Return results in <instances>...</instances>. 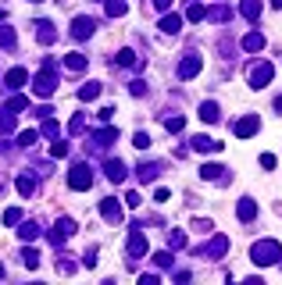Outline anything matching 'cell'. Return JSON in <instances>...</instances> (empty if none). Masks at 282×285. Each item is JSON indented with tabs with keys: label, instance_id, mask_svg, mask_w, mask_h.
I'll return each mask as SVG.
<instances>
[{
	"label": "cell",
	"instance_id": "74e56055",
	"mask_svg": "<svg viewBox=\"0 0 282 285\" xmlns=\"http://www.w3.org/2000/svg\"><path fill=\"white\" fill-rule=\"evenodd\" d=\"M168 246H175V250L186 246V235H182V232H172V235H168Z\"/></svg>",
	"mask_w": 282,
	"mask_h": 285
},
{
	"label": "cell",
	"instance_id": "e575fe53",
	"mask_svg": "<svg viewBox=\"0 0 282 285\" xmlns=\"http://www.w3.org/2000/svg\"><path fill=\"white\" fill-rule=\"evenodd\" d=\"M204 18H208V11H204L200 4H193V7H190V22H204Z\"/></svg>",
	"mask_w": 282,
	"mask_h": 285
},
{
	"label": "cell",
	"instance_id": "4fadbf2b",
	"mask_svg": "<svg viewBox=\"0 0 282 285\" xmlns=\"http://www.w3.org/2000/svg\"><path fill=\"white\" fill-rule=\"evenodd\" d=\"M236 217H239V221H254V217H257V203H254V200H239Z\"/></svg>",
	"mask_w": 282,
	"mask_h": 285
},
{
	"label": "cell",
	"instance_id": "f6af8a7d",
	"mask_svg": "<svg viewBox=\"0 0 282 285\" xmlns=\"http://www.w3.org/2000/svg\"><path fill=\"white\" fill-rule=\"evenodd\" d=\"M125 203H129V207H140V203H143L140 193H129V196H125Z\"/></svg>",
	"mask_w": 282,
	"mask_h": 285
},
{
	"label": "cell",
	"instance_id": "9a60e30c",
	"mask_svg": "<svg viewBox=\"0 0 282 285\" xmlns=\"http://www.w3.org/2000/svg\"><path fill=\"white\" fill-rule=\"evenodd\" d=\"M200 71V57H186L182 65H179V78H193Z\"/></svg>",
	"mask_w": 282,
	"mask_h": 285
},
{
	"label": "cell",
	"instance_id": "4316f807",
	"mask_svg": "<svg viewBox=\"0 0 282 285\" xmlns=\"http://www.w3.org/2000/svg\"><path fill=\"white\" fill-rule=\"evenodd\" d=\"M58 132H61V129H58V121H54V118H43V136L58 139Z\"/></svg>",
	"mask_w": 282,
	"mask_h": 285
},
{
	"label": "cell",
	"instance_id": "836d02e7",
	"mask_svg": "<svg viewBox=\"0 0 282 285\" xmlns=\"http://www.w3.org/2000/svg\"><path fill=\"white\" fill-rule=\"evenodd\" d=\"M18 221H22V211H18V207L4 211V225H18Z\"/></svg>",
	"mask_w": 282,
	"mask_h": 285
},
{
	"label": "cell",
	"instance_id": "52a82bcc",
	"mask_svg": "<svg viewBox=\"0 0 282 285\" xmlns=\"http://www.w3.org/2000/svg\"><path fill=\"white\" fill-rule=\"evenodd\" d=\"M100 217H104L107 225H122V203H118V200H104V203H100Z\"/></svg>",
	"mask_w": 282,
	"mask_h": 285
},
{
	"label": "cell",
	"instance_id": "30bf717a",
	"mask_svg": "<svg viewBox=\"0 0 282 285\" xmlns=\"http://www.w3.org/2000/svg\"><path fill=\"white\" fill-rule=\"evenodd\" d=\"M193 150H197V153H218L221 142H214L211 136H193Z\"/></svg>",
	"mask_w": 282,
	"mask_h": 285
},
{
	"label": "cell",
	"instance_id": "7402d4cb",
	"mask_svg": "<svg viewBox=\"0 0 282 285\" xmlns=\"http://www.w3.org/2000/svg\"><path fill=\"white\" fill-rule=\"evenodd\" d=\"M200 118H204V121H218V104H214V100L200 104Z\"/></svg>",
	"mask_w": 282,
	"mask_h": 285
},
{
	"label": "cell",
	"instance_id": "4dcf8cb0",
	"mask_svg": "<svg viewBox=\"0 0 282 285\" xmlns=\"http://www.w3.org/2000/svg\"><path fill=\"white\" fill-rule=\"evenodd\" d=\"M164 129H168V132H182V129H186V118H168Z\"/></svg>",
	"mask_w": 282,
	"mask_h": 285
},
{
	"label": "cell",
	"instance_id": "d6a6232c",
	"mask_svg": "<svg viewBox=\"0 0 282 285\" xmlns=\"http://www.w3.org/2000/svg\"><path fill=\"white\" fill-rule=\"evenodd\" d=\"M0 47H4V50L14 47V32H11V29H0Z\"/></svg>",
	"mask_w": 282,
	"mask_h": 285
},
{
	"label": "cell",
	"instance_id": "f907efd6",
	"mask_svg": "<svg viewBox=\"0 0 282 285\" xmlns=\"http://www.w3.org/2000/svg\"><path fill=\"white\" fill-rule=\"evenodd\" d=\"M32 4H36V0H32Z\"/></svg>",
	"mask_w": 282,
	"mask_h": 285
},
{
	"label": "cell",
	"instance_id": "7c38bea8",
	"mask_svg": "<svg viewBox=\"0 0 282 285\" xmlns=\"http://www.w3.org/2000/svg\"><path fill=\"white\" fill-rule=\"evenodd\" d=\"M4 82H7L11 89H22V86L29 82V71H25V68H11V71H7V78H4Z\"/></svg>",
	"mask_w": 282,
	"mask_h": 285
},
{
	"label": "cell",
	"instance_id": "681fc988",
	"mask_svg": "<svg viewBox=\"0 0 282 285\" xmlns=\"http://www.w3.org/2000/svg\"><path fill=\"white\" fill-rule=\"evenodd\" d=\"M0 278H4V264H0Z\"/></svg>",
	"mask_w": 282,
	"mask_h": 285
},
{
	"label": "cell",
	"instance_id": "d590c367",
	"mask_svg": "<svg viewBox=\"0 0 282 285\" xmlns=\"http://www.w3.org/2000/svg\"><path fill=\"white\" fill-rule=\"evenodd\" d=\"M18 235L29 242V239H36V235H40V228H36V225H25V228H18Z\"/></svg>",
	"mask_w": 282,
	"mask_h": 285
},
{
	"label": "cell",
	"instance_id": "277c9868",
	"mask_svg": "<svg viewBox=\"0 0 282 285\" xmlns=\"http://www.w3.org/2000/svg\"><path fill=\"white\" fill-rule=\"evenodd\" d=\"M272 75H275V68H272L268 61H261V65L250 68V86H254V89H265V86L272 82Z\"/></svg>",
	"mask_w": 282,
	"mask_h": 285
},
{
	"label": "cell",
	"instance_id": "1f68e13d",
	"mask_svg": "<svg viewBox=\"0 0 282 285\" xmlns=\"http://www.w3.org/2000/svg\"><path fill=\"white\" fill-rule=\"evenodd\" d=\"M22 260H25V268H40V253H36V250H25Z\"/></svg>",
	"mask_w": 282,
	"mask_h": 285
},
{
	"label": "cell",
	"instance_id": "ac0fdd59",
	"mask_svg": "<svg viewBox=\"0 0 282 285\" xmlns=\"http://www.w3.org/2000/svg\"><path fill=\"white\" fill-rule=\"evenodd\" d=\"M243 18L247 22H257L261 18V0H243Z\"/></svg>",
	"mask_w": 282,
	"mask_h": 285
},
{
	"label": "cell",
	"instance_id": "603a6c76",
	"mask_svg": "<svg viewBox=\"0 0 282 285\" xmlns=\"http://www.w3.org/2000/svg\"><path fill=\"white\" fill-rule=\"evenodd\" d=\"M221 171H225V168H218V164H204V168H200V178L214 182V178H221Z\"/></svg>",
	"mask_w": 282,
	"mask_h": 285
},
{
	"label": "cell",
	"instance_id": "83f0119b",
	"mask_svg": "<svg viewBox=\"0 0 282 285\" xmlns=\"http://www.w3.org/2000/svg\"><path fill=\"white\" fill-rule=\"evenodd\" d=\"M50 157H68V142L54 139V142H50Z\"/></svg>",
	"mask_w": 282,
	"mask_h": 285
},
{
	"label": "cell",
	"instance_id": "7a4b0ae2",
	"mask_svg": "<svg viewBox=\"0 0 282 285\" xmlns=\"http://www.w3.org/2000/svg\"><path fill=\"white\" fill-rule=\"evenodd\" d=\"M282 257V246L275 239H265V242H254V250H250V260L254 264H275Z\"/></svg>",
	"mask_w": 282,
	"mask_h": 285
},
{
	"label": "cell",
	"instance_id": "ba28073f",
	"mask_svg": "<svg viewBox=\"0 0 282 285\" xmlns=\"http://www.w3.org/2000/svg\"><path fill=\"white\" fill-rule=\"evenodd\" d=\"M93 29H97L93 18H75V22H71V36H75V39H89Z\"/></svg>",
	"mask_w": 282,
	"mask_h": 285
},
{
	"label": "cell",
	"instance_id": "e0dca14e",
	"mask_svg": "<svg viewBox=\"0 0 282 285\" xmlns=\"http://www.w3.org/2000/svg\"><path fill=\"white\" fill-rule=\"evenodd\" d=\"M243 50H250V54H257V50H265V36H261V32H250V36L243 39Z\"/></svg>",
	"mask_w": 282,
	"mask_h": 285
},
{
	"label": "cell",
	"instance_id": "44dd1931",
	"mask_svg": "<svg viewBox=\"0 0 282 285\" xmlns=\"http://www.w3.org/2000/svg\"><path fill=\"white\" fill-rule=\"evenodd\" d=\"M157 171H161L157 164H140V171H136V175H140V182H154V178H157Z\"/></svg>",
	"mask_w": 282,
	"mask_h": 285
},
{
	"label": "cell",
	"instance_id": "c3c4849f",
	"mask_svg": "<svg viewBox=\"0 0 282 285\" xmlns=\"http://www.w3.org/2000/svg\"><path fill=\"white\" fill-rule=\"evenodd\" d=\"M275 111H282V96H279V100H275Z\"/></svg>",
	"mask_w": 282,
	"mask_h": 285
},
{
	"label": "cell",
	"instance_id": "f546056e",
	"mask_svg": "<svg viewBox=\"0 0 282 285\" xmlns=\"http://www.w3.org/2000/svg\"><path fill=\"white\" fill-rule=\"evenodd\" d=\"M25 107H29L25 96H11V100H7V111H25Z\"/></svg>",
	"mask_w": 282,
	"mask_h": 285
},
{
	"label": "cell",
	"instance_id": "b9f144b4",
	"mask_svg": "<svg viewBox=\"0 0 282 285\" xmlns=\"http://www.w3.org/2000/svg\"><path fill=\"white\" fill-rule=\"evenodd\" d=\"M154 200H157V203H168V200H172V193H168V189H157V193H154Z\"/></svg>",
	"mask_w": 282,
	"mask_h": 285
},
{
	"label": "cell",
	"instance_id": "f1b7e54d",
	"mask_svg": "<svg viewBox=\"0 0 282 285\" xmlns=\"http://www.w3.org/2000/svg\"><path fill=\"white\" fill-rule=\"evenodd\" d=\"M118 65H122V68L136 65V54H133V50H118Z\"/></svg>",
	"mask_w": 282,
	"mask_h": 285
},
{
	"label": "cell",
	"instance_id": "8fae6325",
	"mask_svg": "<svg viewBox=\"0 0 282 285\" xmlns=\"http://www.w3.org/2000/svg\"><path fill=\"white\" fill-rule=\"evenodd\" d=\"M104 171H107V178H111V182H125V164H122L118 157H115V160H107V164H104Z\"/></svg>",
	"mask_w": 282,
	"mask_h": 285
},
{
	"label": "cell",
	"instance_id": "8992f818",
	"mask_svg": "<svg viewBox=\"0 0 282 285\" xmlns=\"http://www.w3.org/2000/svg\"><path fill=\"white\" fill-rule=\"evenodd\" d=\"M129 253H133V257H143V253H146V235H143V225H133V232H129Z\"/></svg>",
	"mask_w": 282,
	"mask_h": 285
},
{
	"label": "cell",
	"instance_id": "484cf974",
	"mask_svg": "<svg viewBox=\"0 0 282 285\" xmlns=\"http://www.w3.org/2000/svg\"><path fill=\"white\" fill-rule=\"evenodd\" d=\"M65 65H68L71 71H82V68H86V57H82V54H68V57H65Z\"/></svg>",
	"mask_w": 282,
	"mask_h": 285
},
{
	"label": "cell",
	"instance_id": "60d3db41",
	"mask_svg": "<svg viewBox=\"0 0 282 285\" xmlns=\"http://www.w3.org/2000/svg\"><path fill=\"white\" fill-rule=\"evenodd\" d=\"M11 129H14V118L4 114V118H0V132H11Z\"/></svg>",
	"mask_w": 282,
	"mask_h": 285
},
{
	"label": "cell",
	"instance_id": "bcb514c9",
	"mask_svg": "<svg viewBox=\"0 0 282 285\" xmlns=\"http://www.w3.org/2000/svg\"><path fill=\"white\" fill-rule=\"evenodd\" d=\"M129 89H133V96H143V93H146V86H143V82H133Z\"/></svg>",
	"mask_w": 282,
	"mask_h": 285
},
{
	"label": "cell",
	"instance_id": "cb8c5ba5",
	"mask_svg": "<svg viewBox=\"0 0 282 285\" xmlns=\"http://www.w3.org/2000/svg\"><path fill=\"white\" fill-rule=\"evenodd\" d=\"M18 193H22V196H32V193H36V182H32L29 175H22V178H18Z\"/></svg>",
	"mask_w": 282,
	"mask_h": 285
},
{
	"label": "cell",
	"instance_id": "3957f363",
	"mask_svg": "<svg viewBox=\"0 0 282 285\" xmlns=\"http://www.w3.org/2000/svg\"><path fill=\"white\" fill-rule=\"evenodd\" d=\"M68 186L75 189V193L89 189V186H93V168H89V164H75L71 175H68Z\"/></svg>",
	"mask_w": 282,
	"mask_h": 285
},
{
	"label": "cell",
	"instance_id": "7bdbcfd3",
	"mask_svg": "<svg viewBox=\"0 0 282 285\" xmlns=\"http://www.w3.org/2000/svg\"><path fill=\"white\" fill-rule=\"evenodd\" d=\"M154 260H157L161 268H168V264H172V253H154Z\"/></svg>",
	"mask_w": 282,
	"mask_h": 285
},
{
	"label": "cell",
	"instance_id": "ab89813d",
	"mask_svg": "<svg viewBox=\"0 0 282 285\" xmlns=\"http://www.w3.org/2000/svg\"><path fill=\"white\" fill-rule=\"evenodd\" d=\"M133 146H136V150H146V146H150V136H146V132H136Z\"/></svg>",
	"mask_w": 282,
	"mask_h": 285
},
{
	"label": "cell",
	"instance_id": "5bb4252c",
	"mask_svg": "<svg viewBox=\"0 0 282 285\" xmlns=\"http://www.w3.org/2000/svg\"><path fill=\"white\" fill-rule=\"evenodd\" d=\"M36 39H40V43H54V39H58L54 25H50V22H36Z\"/></svg>",
	"mask_w": 282,
	"mask_h": 285
},
{
	"label": "cell",
	"instance_id": "ee69618b",
	"mask_svg": "<svg viewBox=\"0 0 282 285\" xmlns=\"http://www.w3.org/2000/svg\"><path fill=\"white\" fill-rule=\"evenodd\" d=\"M261 168H268V171H272V168H275V157H272V153H265V157H261Z\"/></svg>",
	"mask_w": 282,
	"mask_h": 285
},
{
	"label": "cell",
	"instance_id": "8d00e7d4",
	"mask_svg": "<svg viewBox=\"0 0 282 285\" xmlns=\"http://www.w3.org/2000/svg\"><path fill=\"white\" fill-rule=\"evenodd\" d=\"M36 136H40V132H36V129H29V132H22V136H18V142H22V146H32Z\"/></svg>",
	"mask_w": 282,
	"mask_h": 285
},
{
	"label": "cell",
	"instance_id": "ffe728a7",
	"mask_svg": "<svg viewBox=\"0 0 282 285\" xmlns=\"http://www.w3.org/2000/svg\"><path fill=\"white\" fill-rule=\"evenodd\" d=\"M97 96H100V82H86V86L79 89V100H86V104L97 100Z\"/></svg>",
	"mask_w": 282,
	"mask_h": 285
},
{
	"label": "cell",
	"instance_id": "f35d334b",
	"mask_svg": "<svg viewBox=\"0 0 282 285\" xmlns=\"http://www.w3.org/2000/svg\"><path fill=\"white\" fill-rule=\"evenodd\" d=\"M82 129H86V121H82V114H79V118H71V125H68V132H71V136H79Z\"/></svg>",
	"mask_w": 282,
	"mask_h": 285
},
{
	"label": "cell",
	"instance_id": "7dc6e473",
	"mask_svg": "<svg viewBox=\"0 0 282 285\" xmlns=\"http://www.w3.org/2000/svg\"><path fill=\"white\" fill-rule=\"evenodd\" d=\"M168 4H172V0H154V7H161V11H164Z\"/></svg>",
	"mask_w": 282,
	"mask_h": 285
},
{
	"label": "cell",
	"instance_id": "6da1fadb",
	"mask_svg": "<svg viewBox=\"0 0 282 285\" xmlns=\"http://www.w3.org/2000/svg\"><path fill=\"white\" fill-rule=\"evenodd\" d=\"M54 71H58V65L54 61H43V71L32 78V89H36V96H54V89H58V78H54Z\"/></svg>",
	"mask_w": 282,
	"mask_h": 285
},
{
	"label": "cell",
	"instance_id": "d6986e66",
	"mask_svg": "<svg viewBox=\"0 0 282 285\" xmlns=\"http://www.w3.org/2000/svg\"><path fill=\"white\" fill-rule=\"evenodd\" d=\"M93 139H97V146H111V142L118 139V129H111V125H107V129H100Z\"/></svg>",
	"mask_w": 282,
	"mask_h": 285
},
{
	"label": "cell",
	"instance_id": "5b68a950",
	"mask_svg": "<svg viewBox=\"0 0 282 285\" xmlns=\"http://www.w3.org/2000/svg\"><path fill=\"white\" fill-rule=\"evenodd\" d=\"M71 235H75V221H71V217H61V221L50 228V242H54V246H61L65 239H71Z\"/></svg>",
	"mask_w": 282,
	"mask_h": 285
},
{
	"label": "cell",
	"instance_id": "d4e9b609",
	"mask_svg": "<svg viewBox=\"0 0 282 285\" xmlns=\"http://www.w3.org/2000/svg\"><path fill=\"white\" fill-rule=\"evenodd\" d=\"M125 11H129V7H125V0H107V14H111V18H122Z\"/></svg>",
	"mask_w": 282,
	"mask_h": 285
},
{
	"label": "cell",
	"instance_id": "2e32d148",
	"mask_svg": "<svg viewBox=\"0 0 282 285\" xmlns=\"http://www.w3.org/2000/svg\"><path fill=\"white\" fill-rule=\"evenodd\" d=\"M179 29H182V18H179V14H164V18H161V32L175 36Z\"/></svg>",
	"mask_w": 282,
	"mask_h": 285
},
{
	"label": "cell",
	"instance_id": "9c48e42d",
	"mask_svg": "<svg viewBox=\"0 0 282 285\" xmlns=\"http://www.w3.org/2000/svg\"><path fill=\"white\" fill-rule=\"evenodd\" d=\"M261 129V121H257V114H250V118H243V121H236V136L239 139H250L254 132Z\"/></svg>",
	"mask_w": 282,
	"mask_h": 285
}]
</instances>
